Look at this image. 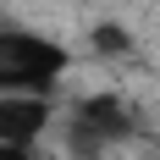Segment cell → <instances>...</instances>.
Here are the masks:
<instances>
[{
  "instance_id": "7a4b0ae2",
  "label": "cell",
  "mask_w": 160,
  "mask_h": 160,
  "mask_svg": "<svg viewBox=\"0 0 160 160\" xmlns=\"http://www.w3.org/2000/svg\"><path fill=\"white\" fill-rule=\"evenodd\" d=\"M78 127L88 132L94 144H122V138H132V132H138V116H132L116 94H94V99H83Z\"/></svg>"
},
{
  "instance_id": "5b68a950",
  "label": "cell",
  "mask_w": 160,
  "mask_h": 160,
  "mask_svg": "<svg viewBox=\"0 0 160 160\" xmlns=\"http://www.w3.org/2000/svg\"><path fill=\"white\" fill-rule=\"evenodd\" d=\"M0 160H28V149L22 144H0Z\"/></svg>"
},
{
  "instance_id": "3957f363",
  "label": "cell",
  "mask_w": 160,
  "mask_h": 160,
  "mask_svg": "<svg viewBox=\"0 0 160 160\" xmlns=\"http://www.w3.org/2000/svg\"><path fill=\"white\" fill-rule=\"evenodd\" d=\"M50 122L44 94H0V144H22L28 149Z\"/></svg>"
},
{
  "instance_id": "277c9868",
  "label": "cell",
  "mask_w": 160,
  "mask_h": 160,
  "mask_svg": "<svg viewBox=\"0 0 160 160\" xmlns=\"http://www.w3.org/2000/svg\"><path fill=\"white\" fill-rule=\"evenodd\" d=\"M94 44H99V50H127V33H122V28H99Z\"/></svg>"
},
{
  "instance_id": "6da1fadb",
  "label": "cell",
  "mask_w": 160,
  "mask_h": 160,
  "mask_svg": "<svg viewBox=\"0 0 160 160\" xmlns=\"http://www.w3.org/2000/svg\"><path fill=\"white\" fill-rule=\"evenodd\" d=\"M66 72V50L39 33H0V94H50Z\"/></svg>"
}]
</instances>
